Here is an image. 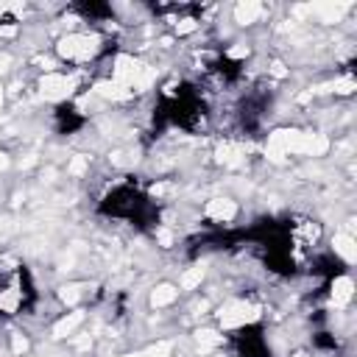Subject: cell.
Returning <instances> with one entry per match:
<instances>
[{
    "instance_id": "2",
    "label": "cell",
    "mask_w": 357,
    "mask_h": 357,
    "mask_svg": "<svg viewBox=\"0 0 357 357\" xmlns=\"http://www.w3.org/2000/svg\"><path fill=\"white\" fill-rule=\"evenodd\" d=\"M95 212L100 218H109V220H123L139 231L156 229L162 220V206L134 178H123V181L112 184L100 195Z\"/></svg>"
},
{
    "instance_id": "7",
    "label": "cell",
    "mask_w": 357,
    "mask_h": 357,
    "mask_svg": "<svg viewBox=\"0 0 357 357\" xmlns=\"http://www.w3.org/2000/svg\"><path fill=\"white\" fill-rule=\"evenodd\" d=\"M84 22H106V20H112L114 17V6H109V3H89V0H84V3H75V6H70Z\"/></svg>"
},
{
    "instance_id": "4",
    "label": "cell",
    "mask_w": 357,
    "mask_h": 357,
    "mask_svg": "<svg viewBox=\"0 0 357 357\" xmlns=\"http://www.w3.org/2000/svg\"><path fill=\"white\" fill-rule=\"evenodd\" d=\"M229 346L237 357H273L265 326L259 321L254 324H243L234 332H229Z\"/></svg>"
},
{
    "instance_id": "5",
    "label": "cell",
    "mask_w": 357,
    "mask_h": 357,
    "mask_svg": "<svg viewBox=\"0 0 357 357\" xmlns=\"http://www.w3.org/2000/svg\"><path fill=\"white\" fill-rule=\"evenodd\" d=\"M206 75L215 78L218 84L223 86H234L240 78H243V61L240 59H231V56H215L209 64H206Z\"/></svg>"
},
{
    "instance_id": "3",
    "label": "cell",
    "mask_w": 357,
    "mask_h": 357,
    "mask_svg": "<svg viewBox=\"0 0 357 357\" xmlns=\"http://www.w3.org/2000/svg\"><path fill=\"white\" fill-rule=\"evenodd\" d=\"M271 106H273L271 89H265V86L248 89V92L237 100V109H234V120H237L240 131L257 134V131L265 126V120H268V114H271Z\"/></svg>"
},
{
    "instance_id": "6",
    "label": "cell",
    "mask_w": 357,
    "mask_h": 357,
    "mask_svg": "<svg viewBox=\"0 0 357 357\" xmlns=\"http://www.w3.org/2000/svg\"><path fill=\"white\" fill-rule=\"evenodd\" d=\"M84 123H86V117L70 100H64V103H59L53 109V128H56V134H75V131L84 128Z\"/></svg>"
},
{
    "instance_id": "8",
    "label": "cell",
    "mask_w": 357,
    "mask_h": 357,
    "mask_svg": "<svg viewBox=\"0 0 357 357\" xmlns=\"http://www.w3.org/2000/svg\"><path fill=\"white\" fill-rule=\"evenodd\" d=\"M312 343H315L318 349H326V351H335V349L340 346V340H337L335 335H329V332H315V335H312Z\"/></svg>"
},
{
    "instance_id": "1",
    "label": "cell",
    "mask_w": 357,
    "mask_h": 357,
    "mask_svg": "<svg viewBox=\"0 0 357 357\" xmlns=\"http://www.w3.org/2000/svg\"><path fill=\"white\" fill-rule=\"evenodd\" d=\"M209 117V103L201 92L198 84L192 81H178L176 86L165 89L159 98H156V106H153V137L165 134L167 128H181V131H198L204 128Z\"/></svg>"
}]
</instances>
